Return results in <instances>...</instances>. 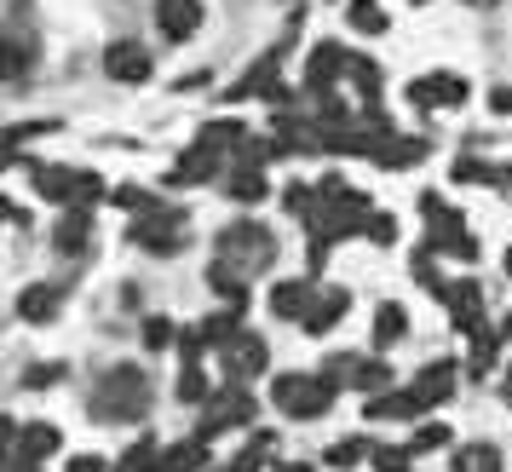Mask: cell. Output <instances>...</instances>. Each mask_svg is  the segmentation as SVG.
Wrapping results in <instances>:
<instances>
[{
    "label": "cell",
    "mask_w": 512,
    "mask_h": 472,
    "mask_svg": "<svg viewBox=\"0 0 512 472\" xmlns=\"http://www.w3.org/2000/svg\"><path fill=\"white\" fill-rule=\"evenodd\" d=\"M455 375H461V369H455L449 357H438V363H426V369H420V380L409 386V392L420 398V409H432V403H449V398H455Z\"/></svg>",
    "instance_id": "obj_10"
},
{
    "label": "cell",
    "mask_w": 512,
    "mask_h": 472,
    "mask_svg": "<svg viewBox=\"0 0 512 472\" xmlns=\"http://www.w3.org/2000/svg\"><path fill=\"white\" fill-rule=\"evenodd\" d=\"M466 98V81L461 75H420V81H409V104L415 110H449V104H461Z\"/></svg>",
    "instance_id": "obj_8"
},
{
    "label": "cell",
    "mask_w": 512,
    "mask_h": 472,
    "mask_svg": "<svg viewBox=\"0 0 512 472\" xmlns=\"http://www.w3.org/2000/svg\"><path fill=\"white\" fill-rule=\"evenodd\" d=\"M12 449H18V426H12L6 415H0V467L12 461Z\"/></svg>",
    "instance_id": "obj_44"
},
{
    "label": "cell",
    "mask_w": 512,
    "mask_h": 472,
    "mask_svg": "<svg viewBox=\"0 0 512 472\" xmlns=\"http://www.w3.org/2000/svg\"><path fill=\"white\" fill-rule=\"evenodd\" d=\"M150 70H156V58H150L139 41H116V47H104V75H110V81L139 87V81H150Z\"/></svg>",
    "instance_id": "obj_7"
},
{
    "label": "cell",
    "mask_w": 512,
    "mask_h": 472,
    "mask_svg": "<svg viewBox=\"0 0 512 472\" xmlns=\"http://www.w3.org/2000/svg\"><path fill=\"white\" fill-rule=\"evenodd\" d=\"M116 472H162V449L150 444V438H139V444L116 461Z\"/></svg>",
    "instance_id": "obj_31"
},
{
    "label": "cell",
    "mask_w": 512,
    "mask_h": 472,
    "mask_svg": "<svg viewBox=\"0 0 512 472\" xmlns=\"http://www.w3.org/2000/svg\"><path fill=\"white\" fill-rule=\"evenodd\" d=\"M489 110H495V116H512V87H495V93H489Z\"/></svg>",
    "instance_id": "obj_46"
},
{
    "label": "cell",
    "mask_w": 512,
    "mask_h": 472,
    "mask_svg": "<svg viewBox=\"0 0 512 472\" xmlns=\"http://www.w3.org/2000/svg\"><path fill=\"white\" fill-rule=\"evenodd\" d=\"M58 306H64L58 283H29L24 294H18V317H24V323H52Z\"/></svg>",
    "instance_id": "obj_16"
},
{
    "label": "cell",
    "mask_w": 512,
    "mask_h": 472,
    "mask_svg": "<svg viewBox=\"0 0 512 472\" xmlns=\"http://www.w3.org/2000/svg\"><path fill=\"white\" fill-rule=\"evenodd\" d=\"M415 415H420L415 392H380V398H369V421H415Z\"/></svg>",
    "instance_id": "obj_21"
},
{
    "label": "cell",
    "mask_w": 512,
    "mask_h": 472,
    "mask_svg": "<svg viewBox=\"0 0 512 472\" xmlns=\"http://www.w3.org/2000/svg\"><path fill=\"white\" fill-rule=\"evenodd\" d=\"M449 472H501V449L495 444H461Z\"/></svg>",
    "instance_id": "obj_25"
},
{
    "label": "cell",
    "mask_w": 512,
    "mask_h": 472,
    "mask_svg": "<svg viewBox=\"0 0 512 472\" xmlns=\"http://www.w3.org/2000/svg\"><path fill=\"white\" fill-rule=\"evenodd\" d=\"M64 472H110V467H104L98 455H70V467H64Z\"/></svg>",
    "instance_id": "obj_45"
},
{
    "label": "cell",
    "mask_w": 512,
    "mask_h": 472,
    "mask_svg": "<svg viewBox=\"0 0 512 472\" xmlns=\"http://www.w3.org/2000/svg\"><path fill=\"white\" fill-rule=\"evenodd\" d=\"M311 300H317V283H311V277H288V283L271 288V311H277V317H294V323H305Z\"/></svg>",
    "instance_id": "obj_14"
},
{
    "label": "cell",
    "mask_w": 512,
    "mask_h": 472,
    "mask_svg": "<svg viewBox=\"0 0 512 472\" xmlns=\"http://www.w3.org/2000/svg\"><path fill=\"white\" fill-rule=\"evenodd\" d=\"M35 173V190L58 202V208H93L104 196V179L98 173H81V167H29Z\"/></svg>",
    "instance_id": "obj_4"
},
{
    "label": "cell",
    "mask_w": 512,
    "mask_h": 472,
    "mask_svg": "<svg viewBox=\"0 0 512 472\" xmlns=\"http://www.w3.org/2000/svg\"><path fill=\"white\" fill-rule=\"evenodd\" d=\"M346 18H351L357 35H386V29H392V18H386L380 0H346Z\"/></svg>",
    "instance_id": "obj_23"
},
{
    "label": "cell",
    "mask_w": 512,
    "mask_h": 472,
    "mask_svg": "<svg viewBox=\"0 0 512 472\" xmlns=\"http://www.w3.org/2000/svg\"><path fill=\"white\" fill-rule=\"evenodd\" d=\"M282 202L311 219V213H317V185H288V190H282Z\"/></svg>",
    "instance_id": "obj_40"
},
{
    "label": "cell",
    "mask_w": 512,
    "mask_h": 472,
    "mask_svg": "<svg viewBox=\"0 0 512 472\" xmlns=\"http://www.w3.org/2000/svg\"><path fill=\"white\" fill-rule=\"evenodd\" d=\"M507 271H512V254H507Z\"/></svg>",
    "instance_id": "obj_50"
},
{
    "label": "cell",
    "mask_w": 512,
    "mask_h": 472,
    "mask_svg": "<svg viewBox=\"0 0 512 472\" xmlns=\"http://www.w3.org/2000/svg\"><path fill=\"white\" fill-rule=\"evenodd\" d=\"M455 185H495V190H512V162H478V156H461V162H455Z\"/></svg>",
    "instance_id": "obj_17"
},
{
    "label": "cell",
    "mask_w": 512,
    "mask_h": 472,
    "mask_svg": "<svg viewBox=\"0 0 512 472\" xmlns=\"http://www.w3.org/2000/svg\"><path fill=\"white\" fill-rule=\"evenodd\" d=\"M495 334H501V340H507V346H512V311H507V317H501V329H495Z\"/></svg>",
    "instance_id": "obj_47"
},
{
    "label": "cell",
    "mask_w": 512,
    "mask_h": 472,
    "mask_svg": "<svg viewBox=\"0 0 512 472\" xmlns=\"http://www.w3.org/2000/svg\"><path fill=\"white\" fill-rule=\"evenodd\" d=\"M202 24V0H156V29L167 41H185Z\"/></svg>",
    "instance_id": "obj_12"
},
{
    "label": "cell",
    "mask_w": 512,
    "mask_h": 472,
    "mask_svg": "<svg viewBox=\"0 0 512 472\" xmlns=\"http://www.w3.org/2000/svg\"><path fill=\"white\" fill-rule=\"evenodd\" d=\"M254 415H259V403L248 398V386H242V380H231V386L208 403V415H202V426H196V438H202V444H213L225 426H248Z\"/></svg>",
    "instance_id": "obj_6"
},
{
    "label": "cell",
    "mask_w": 512,
    "mask_h": 472,
    "mask_svg": "<svg viewBox=\"0 0 512 472\" xmlns=\"http://www.w3.org/2000/svg\"><path fill=\"white\" fill-rule=\"evenodd\" d=\"M265 363H271V352H265V340H259V334H236L231 346H225V369H231V380L265 375Z\"/></svg>",
    "instance_id": "obj_11"
},
{
    "label": "cell",
    "mask_w": 512,
    "mask_h": 472,
    "mask_svg": "<svg viewBox=\"0 0 512 472\" xmlns=\"http://www.w3.org/2000/svg\"><path fill=\"white\" fill-rule=\"evenodd\" d=\"M409 455H415V449H392V444H380V449H369V461H374V472H409Z\"/></svg>",
    "instance_id": "obj_38"
},
{
    "label": "cell",
    "mask_w": 512,
    "mask_h": 472,
    "mask_svg": "<svg viewBox=\"0 0 512 472\" xmlns=\"http://www.w3.org/2000/svg\"><path fill=\"white\" fill-rule=\"evenodd\" d=\"M58 449V426H24L18 432V461H41Z\"/></svg>",
    "instance_id": "obj_27"
},
{
    "label": "cell",
    "mask_w": 512,
    "mask_h": 472,
    "mask_svg": "<svg viewBox=\"0 0 512 472\" xmlns=\"http://www.w3.org/2000/svg\"><path fill=\"white\" fill-rule=\"evenodd\" d=\"M443 306H449V317H455V329L461 334L484 329V294H478V283H449Z\"/></svg>",
    "instance_id": "obj_13"
},
{
    "label": "cell",
    "mask_w": 512,
    "mask_h": 472,
    "mask_svg": "<svg viewBox=\"0 0 512 472\" xmlns=\"http://www.w3.org/2000/svg\"><path fill=\"white\" fill-rule=\"evenodd\" d=\"M219 173V150H208V144H190L185 162H179V173H173V185L179 179H213Z\"/></svg>",
    "instance_id": "obj_26"
},
{
    "label": "cell",
    "mask_w": 512,
    "mask_h": 472,
    "mask_svg": "<svg viewBox=\"0 0 512 472\" xmlns=\"http://www.w3.org/2000/svg\"><path fill=\"white\" fill-rule=\"evenodd\" d=\"M139 340H144V352H167V346L179 340V329H173L167 317H144V323H139Z\"/></svg>",
    "instance_id": "obj_35"
},
{
    "label": "cell",
    "mask_w": 512,
    "mask_h": 472,
    "mask_svg": "<svg viewBox=\"0 0 512 472\" xmlns=\"http://www.w3.org/2000/svg\"><path fill=\"white\" fill-rule=\"evenodd\" d=\"M133 242H139V248H150V254H179V248H185V213L179 208H150V213H139V219H133Z\"/></svg>",
    "instance_id": "obj_5"
},
{
    "label": "cell",
    "mask_w": 512,
    "mask_h": 472,
    "mask_svg": "<svg viewBox=\"0 0 512 472\" xmlns=\"http://www.w3.org/2000/svg\"><path fill=\"white\" fill-rule=\"evenodd\" d=\"M208 283H213V294H219V300H231L236 311H248V271H236V265L213 260Z\"/></svg>",
    "instance_id": "obj_20"
},
{
    "label": "cell",
    "mask_w": 512,
    "mask_h": 472,
    "mask_svg": "<svg viewBox=\"0 0 512 472\" xmlns=\"http://www.w3.org/2000/svg\"><path fill=\"white\" fill-rule=\"evenodd\" d=\"M87 236H93V213L70 208L58 219V231H52V248H58V254H87Z\"/></svg>",
    "instance_id": "obj_18"
},
{
    "label": "cell",
    "mask_w": 512,
    "mask_h": 472,
    "mask_svg": "<svg viewBox=\"0 0 512 472\" xmlns=\"http://www.w3.org/2000/svg\"><path fill=\"white\" fill-rule=\"evenodd\" d=\"M24 70H29V47L12 41V35H0V81H18Z\"/></svg>",
    "instance_id": "obj_34"
},
{
    "label": "cell",
    "mask_w": 512,
    "mask_h": 472,
    "mask_svg": "<svg viewBox=\"0 0 512 472\" xmlns=\"http://www.w3.org/2000/svg\"><path fill=\"white\" fill-rule=\"evenodd\" d=\"M196 340H202V352H208V346H231L236 340V311H219V317H208V323H196Z\"/></svg>",
    "instance_id": "obj_28"
},
{
    "label": "cell",
    "mask_w": 512,
    "mask_h": 472,
    "mask_svg": "<svg viewBox=\"0 0 512 472\" xmlns=\"http://www.w3.org/2000/svg\"><path fill=\"white\" fill-rule=\"evenodd\" d=\"M52 380H64V363H35V369L24 375V386L29 392H41V386H52Z\"/></svg>",
    "instance_id": "obj_43"
},
{
    "label": "cell",
    "mask_w": 512,
    "mask_h": 472,
    "mask_svg": "<svg viewBox=\"0 0 512 472\" xmlns=\"http://www.w3.org/2000/svg\"><path fill=\"white\" fill-rule=\"evenodd\" d=\"M110 202H116V208H127V213H150V208H162V202H156V196H150L144 185H116V190H110Z\"/></svg>",
    "instance_id": "obj_36"
},
{
    "label": "cell",
    "mask_w": 512,
    "mask_h": 472,
    "mask_svg": "<svg viewBox=\"0 0 512 472\" xmlns=\"http://www.w3.org/2000/svg\"><path fill=\"white\" fill-rule=\"evenodd\" d=\"M93 409H98V421H139L150 409V375L133 369V363H116L110 375L98 380Z\"/></svg>",
    "instance_id": "obj_1"
},
{
    "label": "cell",
    "mask_w": 512,
    "mask_h": 472,
    "mask_svg": "<svg viewBox=\"0 0 512 472\" xmlns=\"http://www.w3.org/2000/svg\"><path fill=\"white\" fill-rule=\"evenodd\" d=\"M346 311H351V294H346V288H328V294H317V300H311V311H305L300 329L305 334H328L340 317H346Z\"/></svg>",
    "instance_id": "obj_15"
},
{
    "label": "cell",
    "mask_w": 512,
    "mask_h": 472,
    "mask_svg": "<svg viewBox=\"0 0 512 472\" xmlns=\"http://www.w3.org/2000/svg\"><path fill=\"white\" fill-rule=\"evenodd\" d=\"M351 64L346 47H334V41H323V47H311V58H305V87L311 93H328V81H340Z\"/></svg>",
    "instance_id": "obj_9"
},
{
    "label": "cell",
    "mask_w": 512,
    "mask_h": 472,
    "mask_svg": "<svg viewBox=\"0 0 512 472\" xmlns=\"http://www.w3.org/2000/svg\"><path fill=\"white\" fill-rule=\"evenodd\" d=\"M196 144H208V150H231V144H248V133H242V121H208V127L196 133Z\"/></svg>",
    "instance_id": "obj_29"
},
{
    "label": "cell",
    "mask_w": 512,
    "mask_h": 472,
    "mask_svg": "<svg viewBox=\"0 0 512 472\" xmlns=\"http://www.w3.org/2000/svg\"><path fill=\"white\" fill-rule=\"evenodd\" d=\"M277 472H311V467H300V461H282V467Z\"/></svg>",
    "instance_id": "obj_48"
},
{
    "label": "cell",
    "mask_w": 512,
    "mask_h": 472,
    "mask_svg": "<svg viewBox=\"0 0 512 472\" xmlns=\"http://www.w3.org/2000/svg\"><path fill=\"white\" fill-rule=\"evenodd\" d=\"M501 392H507V403H512V369H507V386H501Z\"/></svg>",
    "instance_id": "obj_49"
},
{
    "label": "cell",
    "mask_w": 512,
    "mask_h": 472,
    "mask_svg": "<svg viewBox=\"0 0 512 472\" xmlns=\"http://www.w3.org/2000/svg\"><path fill=\"white\" fill-rule=\"evenodd\" d=\"M443 444H449V426H438V421L415 426V438H409V449H415V455H420V449H443Z\"/></svg>",
    "instance_id": "obj_41"
},
{
    "label": "cell",
    "mask_w": 512,
    "mask_h": 472,
    "mask_svg": "<svg viewBox=\"0 0 512 472\" xmlns=\"http://www.w3.org/2000/svg\"><path fill=\"white\" fill-rule=\"evenodd\" d=\"M415 6H426V0H415Z\"/></svg>",
    "instance_id": "obj_51"
},
{
    "label": "cell",
    "mask_w": 512,
    "mask_h": 472,
    "mask_svg": "<svg viewBox=\"0 0 512 472\" xmlns=\"http://www.w3.org/2000/svg\"><path fill=\"white\" fill-rule=\"evenodd\" d=\"M357 386H363V392H369V398H380V392H392V369H386V357H380V363H374V357H363V363H357Z\"/></svg>",
    "instance_id": "obj_32"
},
{
    "label": "cell",
    "mask_w": 512,
    "mask_h": 472,
    "mask_svg": "<svg viewBox=\"0 0 512 472\" xmlns=\"http://www.w3.org/2000/svg\"><path fill=\"white\" fill-rule=\"evenodd\" d=\"M403 334H409V311L397 306V300H386V306L374 311V346L386 352V346H397Z\"/></svg>",
    "instance_id": "obj_22"
},
{
    "label": "cell",
    "mask_w": 512,
    "mask_h": 472,
    "mask_svg": "<svg viewBox=\"0 0 512 472\" xmlns=\"http://www.w3.org/2000/svg\"><path fill=\"white\" fill-rule=\"evenodd\" d=\"M208 467V444L202 438H185V444L162 449V472H202Z\"/></svg>",
    "instance_id": "obj_24"
},
{
    "label": "cell",
    "mask_w": 512,
    "mask_h": 472,
    "mask_svg": "<svg viewBox=\"0 0 512 472\" xmlns=\"http://www.w3.org/2000/svg\"><path fill=\"white\" fill-rule=\"evenodd\" d=\"M179 398H185V403H208V398H213V386H208V375H202V363H185Z\"/></svg>",
    "instance_id": "obj_37"
},
{
    "label": "cell",
    "mask_w": 512,
    "mask_h": 472,
    "mask_svg": "<svg viewBox=\"0 0 512 472\" xmlns=\"http://www.w3.org/2000/svg\"><path fill=\"white\" fill-rule=\"evenodd\" d=\"M346 75L357 81V87H363V98H369V104H380V64H374V58H363V52H351Z\"/></svg>",
    "instance_id": "obj_30"
},
{
    "label": "cell",
    "mask_w": 512,
    "mask_h": 472,
    "mask_svg": "<svg viewBox=\"0 0 512 472\" xmlns=\"http://www.w3.org/2000/svg\"><path fill=\"white\" fill-rule=\"evenodd\" d=\"M225 196H231V202H259V196H265V173H259V167H236Z\"/></svg>",
    "instance_id": "obj_33"
},
{
    "label": "cell",
    "mask_w": 512,
    "mask_h": 472,
    "mask_svg": "<svg viewBox=\"0 0 512 472\" xmlns=\"http://www.w3.org/2000/svg\"><path fill=\"white\" fill-rule=\"evenodd\" d=\"M334 392H340V386H334L323 369H317V375H277V386H271V403H277L288 421H317L328 403H334Z\"/></svg>",
    "instance_id": "obj_2"
},
{
    "label": "cell",
    "mask_w": 512,
    "mask_h": 472,
    "mask_svg": "<svg viewBox=\"0 0 512 472\" xmlns=\"http://www.w3.org/2000/svg\"><path fill=\"white\" fill-rule=\"evenodd\" d=\"M219 260L254 277V271H265V265L277 260V236L265 231V225H254V219H242V225H225V231H219Z\"/></svg>",
    "instance_id": "obj_3"
},
{
    "label": "cell",
    "mask_w": 512,
    "mask_h": 472,
    "mask_svg": "<svg viewBox=\"0 0 512 472\" xmlns=\"http://www.w3.org/2000/svg\"><path fill=\"white\" fill-rule=\"evenodd\" d=\"M363 455H369V444H363V438H346V444L328 449V467H351V461H363Z\"/></svg>",
    "instance_id": "obj_42"
},
{
    "label": "cell",
    "mask_w": 512,
    "mask_h": 472,
    "mask_svg": "<svg viewBox=\"0 0 512 472\" xmlns=\"http://www.w3.org/2000/svg\"><path fill=\"white\" fill-rule=\"evenodd\" d=\"M363 236H369V242H380V248H392V242H397V219H392V213H369Z\"/></svg>",
    "instance_id": "obj_39"
},
{
    "label": "cell",
    "mask_w": 512,
    "mask_h": 472,
    "mask_svg": "<svg viewBox=\"0 0 512 472\" xmlns=\"http://www.w3.org/2000/svg\"><path fill=\"white\" fill-rule=\"evenodd\" d=\"M432 144L426 139H403V133H386V144H374V162L380 167H415Z\"/></svg>",
    "instance_id": "obj_19"
}]
</instances>
